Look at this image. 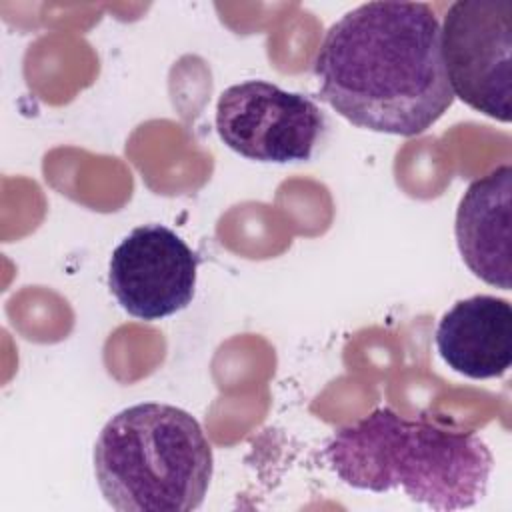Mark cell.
<instances>
[{"label": "cell", "mask_w": 512, "mask_h": 512, "mask_svg": "<svg viewBox=\"0 0 512 512\" xmlns=\"http://www.w3.org/2000/svg\"><path fill=\"white\" fill-rule=\"evenodd\" d=\"M320 98L358 128L418 136L454 104L440 20L426 2L376 0L340 16L314 60Z\"/></svg>", "instance_id": "obj_1"}, {"label": "cell", "mask_w": 512, "mask_h": 512, "mask_svg": "<svg viewBox=\"0 0 512 512\" xmlns=\"http://www.w3.org/2000/svg\"><path fill=\"white\" fill-rule=\"evenodd\" d=\"M324 456L356 490H402L412 502L438 512L478 504L494 468L492 452L474 432L408 420L392 408H376L340 428Z\"/></svg>", "instance_id": "obj_2"}, {"label": "cell", "mask_w": 512, "mask_h": 512, "mask_svg": "<svg viewBox=\"0 0 512 512\" xmlns=\"http://www.w3.org/2000/svg\"><path fill=\"white\" fill-rule=\"evenodd\" d=\"M212 446L186 410L140 402L114 414L94 444V474L118 512H190L202 506Z\"/></svg>", "instance_id": "obj_3"}, {"label": "cell", "mask_w": 512, "mask_h": 512, "mask_svg": "<svg viewBox=\"0 0 512 512\" xmlns=\"http://www.w3.org/2000/svg\"><path fill=\"white\" fill-rule=\"evenodd\" d=\"M442 60L454 98L510 122L512 0H458L444 14Z\"/></svg>", "instance_id": "obj_4"}, {"label": "cell", "mask_w": 512, "mask_h": 512, "mask_svg": "<svg viewBox=\"0 0 512 512\" xmlns=\"http://www.w3.org/2000/svg\"><path fill=\"white\" fill-rule=\"evenodd\" d=\"M326 118L308 96L266 80H246L222 90L216 130L236 154L256 162L310 160Z\"/></svg>", "instance_id": "obj_5"}, {"label": "cell", "mask_w": 512, "mask_h": 512, "mask_svg": "<svg viewBox=\"0 0 512 512\" xmlns=\"http://www.w3.org/2000/svg\"><path fill=\"white\" fill-rule=\"evenodd\" d=\"M196 272V252L174 230L164 224H144L114 248L108 286L130 316L152 322L192 302Z\"/></svg>", "instance_id": "obj_6"}, {"label": "cell", "mask_w": 512, "mask_h": 512, "mask_svg": "<svg viewBox=\"0 0 512 512\" xmlns=\"http://www.w3.org/2000/svg\"><path fill=\"white\" fill-rule=\"evenodd\" d=\"M512 166L502 164L470 182L454 222L458 252L482 282L510 290Z\"/></svg>", "instance_id": "obj_7"}, {"label": "cell", "mask_w": 512, "mask_h": 512, "mask_svg": "<svg viewBox=\"0 0 512 512\" xmlns=\"http://www.w3.org/2000/svg\"><path fill=\"white\" fill-rule=\"evenodd\" d=\"M436 348L454 372L468 378L506 374L512 364L510 302L490 294L458 300L438 322Z\"/></svg>", "instance_id": "obj_8"}]
</instances>
